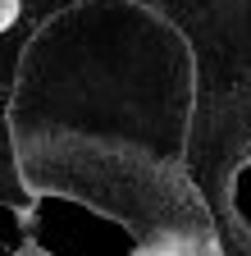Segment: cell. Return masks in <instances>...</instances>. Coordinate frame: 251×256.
Here are the masks:
<instances>
[{
  "label": "cell",
  "instance_id": "6da1fadb",
  "mask_svg": "<svg viewBox=\"0 0 251 256\" xmlns=\"http://www.w3.org/2000/svg\"><path fill=\"white\" fill-rule=\"evenodd\" d=\"M197 55L142 0H78L18 50L9 138L27 192L133 229H210L187 174Z\"/></svg>",
  "mask_w": 251,
  "mask_h": 256
},
{
  "label": "cell",
  "instance_id": "7a4b0ae2",
  "mask_svg": "<svg viewBox=\"0 0 251 256\" xmlns=\"http://www.w3.org/2000/svg\"><path fill=\"white\" fill-rule=\"evenodd\" d=\"M133 256H224V247L215 242L210 229H169V234L142 238Z\"/></svg>",
  "mask_w": 251,
  "mask_h": 256
},
{
  "label": "cell",
  "instance_id": "3957f363",
  "mask_svg": "<svg viewBox=\"0 0 251 256\" xmlns=\"http://www.w3.org/2000/svg\"><path fill=\"white\" fill-rule=\"evenodd\" d=\"M23 18V0H0V32H9Z\"/></svg>",
  "mask_w": 251,
  "mask_h": 256
}]
</instances>
